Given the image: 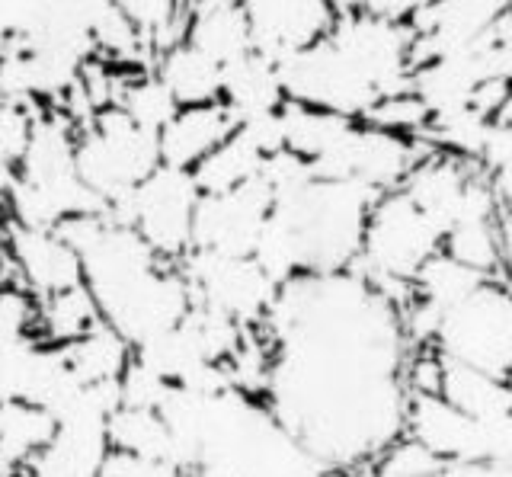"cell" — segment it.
<instances>
[{"label":"cell","instance_id":"obj_42","mask_svg":"<svg viewBox=\"0 0 512 477\" xmlns=\"http://www.w3.org/2000/svg\"><path fill=\"white\" fill-rule=\"evenodd\" d=\"M0 260H4V257H0ZM0 282H7V279H4V266H0Z\"/></svg>","mask_w":512,"mask_h":477},{"label":"cell","instance_id":"obj_21","mask_svg":"<svg viewBox=\"0 0 512 477\" xmlns=\"http://www.w3.org/2000/svg\"><path fill=\"white\" fill-rule=\"evenodd\" d=\"M106 439H109L112 452H125V455H138V458H157V461H167V465L183 471L180 449H176V439H173V433L167 429L160 413L119 407L109 417Z\"/></svg>","mask_w":512,"mask_h":477},{"label":"cell","instance_id":"obj_34","mask_svg":"<svg viewBox=\"0 0 512 477\" xmlns=\"http://www.w3.org/2000/svg\"><path fill=\"white\" fill-rule=\"evenodd\" d=\"M96 477H186L180 468L167 465V461L157 458H138V455H125V452H112L103 458L100 474Z\"/></svg>","mask_w":512,"mask_h":477},{"label":"cell","instance_id":"obj_10","mask_svg":"<svg viewBox=\"0 0 512 477\" xmlns=\"http://www.w3.org/2000/svg\"><path fill=\"white\" fill-rule=\"evenodd\" d=\"M432 145L423 138H404L394 132H381L372 125L356 122L336 141V145L311 164L317 180L330 183H359L372 193L384 196L404 186L410 170L429 157Z\"/></svg>","mask_w":512,"mask_h":477},{"label":"cell","instance_id":"obj_11","mask_svg":"<svg viewBox=\"0 0 512 477\" xmlns=\"http://www.w3.org/2000/svg\"><path fill=\"white\" fill-rule=\"evenodd\" d=\"M180 273L189 282L192 305L228 317L244 330H260L279 295V285L253 260H228L189 250V257L180 263Z\"/></svg>","mask_w":512,"mask_h":477},{"label":"cell","instance_id":"obj_19","mask_svg":"<svg viewBox=\"0 0 512 477\" xmlns=\"http://www.w3.org/2000/svg\"><path fill=\"white\" fill-rule=\"evenodd\" d=\"M151 71L180 109L221 103V68L186 42H176L167 52H160Z\"/></svg>","mask_w":512,"mask_h":477},{"label":"cell","instance_id":"obj_7","mask_svg":"<svg viewBox=\"0 0 512 477\" xmlns=\"http://www.w3.org/2000/svg\"><path fill=\"white\" fill-rule=\"evenodd\" d=\"M429 349L445 362L506 378L512 369V285L487 279L442 311Z\"/></svg>","mask_w":512,"mask_h":477},{"label":"cell","instance_id":"obj_33","mask_svg":"<svg viewBox=\"0 0 512 477\" xmlns=\"http://www.w3.org/2000/svg\"><path fill=\"white\" fill-rule=\"evenodd\" d=\"M173 385H167L157 372L144 369L141 362H128V369L119 378V407L128 410H151L160 413V407L167 404Z\"/></svg>","mask_w":512,"mask_h":477},{"label":"cell","instance_id":"obj_6","mask_svg":"<svg viewBox=\"0 0 512 477\" xmlns=\"http://www.w3.org/2000/svg\"><path fill=\"white\" fill-rule=\"evenodd\" d=\"M157 167V135L138 129L116 106L96 113L87 129L77 132L74 170L103 212L125 196H132Z\"/></svg>","mask_w":512,"mask_h":477},{"label":"cell","instance_id":"obj_9","mask_svg":"<svg viewBox=\"0 0 512 477\" xmlns=\"http://www.w3.org/2000/svg\"><path fill=\"white\" fill-rule=\"evenodd\" d=\"M404 439L452 465H512V413L474 420L439 394H410Z\"/></svg>","mask_w":512,"mask_h":477},{"label":"cell","instance_id":"obj_35","mask_svg":"<svg viewBox=\"0 0 512 477\" xmlns=\"http://www.w3.org/2000/svg\"><path fill=\"white\" fill-rule=\"evenodd\" d=\"M496 234H500V273H506V285H512V209H500Z\"/></svg>","mask_w":512,"mask_h":477},{"label":"cell","instance_id":"obj_12","mask_svg":"<svg viewBox=\"0 0 512 477\" xmlns=\"http://www.w3.org/2000/svg\"><path fill=\"white\" fill-rule=\"evenodd\" d=\"M269 212L272 196L263 180H253L231 193L199 196L196 221H192V250L228 260H250Z\"/></svg>","mask_w":512,"mask_h":477},{"label":"cell","instance_id":"obj_41","mask_svg":"<svg viewBox=\"0 0 512 477\" xmlns=\"http://www.w3.org/2000/svg\"><path fill=\"white\" fill-rule=\"evenodd\" d=\"M0 231H4V209H0Z\"/></svg>","mask_w":512,"mask_h":477},{"label":"cell","instance_id":"obj_37","mask_svg":"<svg viewBox=\"0 0 512 477\" xmlns=\"http://www.w3.org/2000/svg\"><path fill=\"white\" fill-rule=\"evenodd\" d=\"M400 477H484V465H452V461H439L426 471L400 474Z\"/></svg>","mask_w":512,"mask_h":477},{"label":"cell","instance_id":"obj_39","mask_svg":"<svg viewBox=\"0 0 512 477\" xmlns=\"http://www.w3.org/2000/svg\"><path fill=\"white\" fill-rule=\"evenodd\" d=\"M0 477H23V468H16L13 461H7L0 455Z\"/></svg>","mask_w":512,"mask_h":477},{"label":"cell","instance_id":"obj_24","mask_svg":"<svg viewBox=\"0 0 512 477\" xmlns=\"http://www.w3.org/2000/svg\"><path fill=\"white\" fill-rule=\"evenodd\" d=\"M279 122H282V145L288 154L301 157V161H320L336 141H340L352 125V119L343 116H333L324 113V109H311V106H301L285 100L279 109Z\"/></svg>","mask_w":512,"mask_h":477},{"label":"cell","instance_id":"obj_17","mask_svg":"<svg viewBox=\"0 0 512 477\" xmlns=\"http://www.w3.org/2000/svg\"><path fill=\"white\" fill-rule=\"evenodd\" d=\"M183 42L202 52L218 68H228L234 61L247 58L250 49V26L244 4L237 0H202L186 4V29Z\"/></svg>","mask_w":512,"mask_h":477},{"label":"cell","instance_id":"obj_1","mask_svg":"<svg viewBox=\"0 0 512 477\" xmlns=\"http://www.w3.org/2000/svg\"><path fill=\"white\" fill-rule=\"evenodd\" d=\"M263 404L314 458L349 477L404 439L416 349L404 308L356 269L285 282L266 324Z\"/></svg>","mask_w":512,"mask_h":477},{"label":"cell","instance_id":"obj_36","mask_svg":"<svg viewBox=\"0 0 512 477\" xmlns=\"http://www.w3.org/2000/svg\"><path fill=\"white\" fill-rule=\"evenodd\" d=\"M487 183L493 189L496 202H500V209H512V157L506 164H500L493 173H487Z\"/></svg>","mask_w":512,"mask_h":477},{"label":"cell","instance_id":"obj_2","mask_svg":"<svg viewBox=\"0 0 512 477\" xmlns=\"http://www.w3.org/2000/svg\"><path fill=\"white\" fill-rule=\"evenodd\" d=\"M333 7L330 33L279 68L282 93L292 103L362 122L378 103L410 93L413 33L407 23L381 20L362 4Z\"/></svg>","mask_w":512,"mask_h":477},{"label":"cell","instance_id":"obj_18","mask_svg":"<svg viewBox=\"0 0 512 477\" xmlns=\"http://www.w3.org/2000/svg\"><path fill=\"white\" fill-rule=\"evenodd\" d=\"M285 103L279 68L260 55H247L234 65L221 68V106L234 116V122H247L256 116L279 113Z\"/></svg>","mask_w":512,"mask_h":477},{"label":"cell","instance_id":"obj_13","mask_svg":"<svg viewBox=\"0 0 512 477\" xmlns=\"http://www.w3.org/2000/svg\"><path fill=\"white\" fill-rule=\"evenodd\" d=\"M244 13L253 55L276 68L314 49L336 23V7L324 0H247Z\"/></svg>","mask_w":512,"mask_h":477},{"label":"cell","instance_id":"obj_8","mask_svg":"<svg viewBox=\"0 0 512 477\" xmlns=\"http://www.w3.org/2000/svg\"><path fill=\"white\" fill-rule=\"evenodd\" d=\"M199 186L189 170L160 164L132 196L103 212L116 225L132 228L154 257L167 266H180L192 250V221H196Z\"/></svg>","mask_w":512,"mask_h":477},{"label":"cell","instance_id":"obj_40","mask_svg":"<svg viewBox=\"0 0 512 477\" xmlns=\"http://www.w3.org/2000/svg\"><path fill=\"white\" fill-rule=\"evenodd\" d=\"M506 385H509V394H512V369H509V375H506Z\"/></svg>","mask_w":512,"mask_h":477},{"label":"cell","instance_id":"obj_28","mask_svg":"<svg viewBox=\"0 0 512 477\" xmlns=\"http://www.w3.org/2000/svg\"><path fill=\"white\" fill-rule=\"evenodd\" d=\"M490 276H480L474 273V269L455 263L452 257H445V253H439V257H432L423 273L416 276L413 282V298L423 301V305H429L436 314L448 311L452 305H458V301L464 295H471L474 289H480Z\"/></svg>","mask_w":512,"mask_h":477},{"label":"cell","instance_id":"obj_22","mask_svg":"<svg viewBox=\"0 0 512 477\" xmlns=\"http://www.w3.org/2000/svg\"><path fill=\"white\" fill-rule=\"evenodd\" d=\"M439 397H445L455 410L468 413L474 420H493V417L512 413V394H509L506 378H493V375L468 369V365L445 362V359H442Z\"/></svg>","mask_w":512,"mask_h":477},{"label":"cell","instance_id":"obj_3","mask_svg":"<svg viewBox=\"0 0 512 477\" xmlns=\"http://www.w3.org/2000/svg\"><path fill=\"white\" fill-rule=\"evenodd\" d=\"M189 477H340L272 417L263 397L224 391L208 401Z\"/></svg>","mask_w":512,"mask_h":477},{"label":"cell","instance_id":"obj_20","mask_svg":"<svg viewBox=\"0 0 512 477\" xmlns=\"http://www.w3.org/2000/svg\"><path fill=\"white\" fill-rule=\"evenodd\" d=\"M61 353H64V362H68V369L84 388L119 385L122 372L128 369V362H132V346H128L122 333H116L106 321L90 327L84 337L74 340L71 346H64Z\"/></svg>","mask_w":512,"mask_h":477},{"label":"cell","instance_id":"obj_16","mask_svg":"<svg viewBox=\"0 0 512 477\" xmlns=\"http://www.w3.org/2000/svg\"><path fill=\"white\" fill-rule=\"evenodd\" d=\"M237 129L234 116L221 103L215 106H192L180 109L167 129L157 135L160 164L173 170H196L208 154L221 148Z\"/></svg>","mask_w":512,"mask_h":477},{"label":"cell","instance_id":"obj_15","mask_svg":"<svg viewBox=\"0 0 512 477\" xmlns=\"http://www.w3.org/2000/svg\"><path fill=\"white\" fill-rule=\"evenodd\" d=\"M474 173H477V167L458 161V157L432 151L410 170V177L404 180V186H400V193H404L416 209L436 225V231L445 241L448 228H452L458 218L461 196H464V189H468Z\"/></svg>","mask_w":512,"mask_h":477},{"label":"cell","instance_id":"obj_30","mask_svg":"<svg viewBox=\"0 0 512 477\" xmlns=\"http://www.w3.org/2000/svg\"><path fill=\"white\" fill-rule=\"evenodd\" d=\"M39 356H42V343L36 337H26L13 346H0V404L26 401Z\"/></svg>","mask_w":512,"mask_h":477},{"label":"cell","instance_id":"obj_26","mask_svg":"<svg viewBox=\"0 0 512 477\" xmlns=\"http://www.w3.org/2000/svg\"><path fill=\"white\" fill-rule=\"evenodd\" d=\"M263 164H266V157L234 129V135L224 141L221 148H215L196 170H192V180H196L202 196H218V193H231V189L260 180Z\"/></svg>","mask_w":512,"mask_h":477},{"label":"cell","instance_id":"obj_14","mask_svg":"<svg viewBox=\"0 0 512 477\" xmlns=\"http://www.w3.org/2000/svg\"><path fill=\"white\" fill-rule=\"evenodd\" d=\"M0 244H4V263L16 269V285L36 301L84 285L80 257L58 231H32L4 218Z\"/></svg>","mask_w":512,"mask_h":477},{"label":"cell","instance_id":"obj_27","mask_svg":"<svg viewBox=\"0 0 512 477\" xmlns=\"http://www.w3.org/2000/svg\"><path fill=\"white\" fill-rule=\"evenodd\" d=\"M116 109L122 116L132 119L138 129L151 132V135L164 132L167 122L180 113V106L173 103V97L154 77V71H132V74L125 71Z\"/></svg>","mask_w":512,"mask_h":477},{"label":"cell","instance_id":"obj_32","mask_svg":"<svg viewBox=\"0 0 512 477\" xmlns=\"http://www.w3.org/2000/svg\"><path fill=\"white\" fill-rule=\"evenodd\" d=\"M36 298L16 282H0V346L36 337Z\"/></svg>","mask_w":512,"mask_h":477},{"label":"cell","instance_id":"obj_31","mask_svg":"<svg viewBox=\"0 0 512 477\" xmlns=\"http://www.w3.org/2000/svg\"><path fill=\"white\" fill-rule=\"evenodd\" d=\"M362 122L372 125V129H381V132H394V135H404V138H420L426 132V125H429V113L423 109V103L413 97V93H400V97L378 103Z\"/></svg>","mask_w":512,"mask_h":477},{"label":"cell","instance_id":"obj_25","mask_svg":"<svg viewBox=\"0 0 512 477\" xmlns=\"http://www.w3.org/2000/svg\"><path fill=\"white\" fill-rule=\"evenodd\" d=\"M36 340L45 346L64 349L74 340H80L90 327L103 321L100 311H96V301L87 292V285H77V289L58 292L52 298L36 301Z\"/></svg>","mask_w":512,"mask_h":477},{"label":"cell","instance_id":"obj_23","mask_svg":"<svg viewBox=\"0 0 512 477\" xmlns=\"http://www.w3.org/2000/svg\"><path fill=\"white\" fill-rule=\"evenodd\" d=\"M58 433V423L48 410L29 401L0 404V455L16 468H29Z\"/></svg>","mask_w":512,"mask_h":477},{"label":"cell","instance_id":"obj_4","mask_svg":"<svg viewBox=\"0 0 512 477\" xmlns=\"http://www.w3.org/2000/svg\"><path fill=\"white\" fill-rule=\"evenodd\" d=\"M378 193L359 183L314 180L301 193L272 202V218L288 228L301 276L346 273L359 263L365 221Z\"/></svg>","mask_w":512,"mask_h":477},{"label":"cell","instance_id":"obj_5","mask_svg":"<svg viewBox=\"0 0 512 477\" xmlns=\"http://www.w3.org/2000/svg\"><path fill=\"white\" fill-rule=\"evenodd\" d=\"M442 253V234L416 205L394 189L375 199L365 221L359 263L352 266L388 295L397 308H407L413 298V282L423 266Z\"/></svg>","mask_w":512,"mask_h":477},{"label":"cell","instance_id":"obj_38","mask_svg":"<svg viewBox=\"0 0 512 477\" xmlns=\"http://www.w3.org/2000/svg\"><path fill=\"white\" fill-rule=\"evenodd\" d=\"M13 180H16V164L4 154V148H0V209H4V199L10 193Z\"/></svg>","mask_w":512,"mask_h":477},{"label":"cell","instance_id":"obj_29","mask_svg":"<svg viewBox=\"0 0 512 477\" xmlns=\"http://www.w3.org/2000/svg\"><path fill=\"white\" fill-rule=\"evenodd\" d=\"M500 218H480V221H461L445 234L442 253L455 263L474 269L480 276L496 279L500 273V234H496Z\"/></svg>","mask_w":512,"mask_h":477}]
</instances>
